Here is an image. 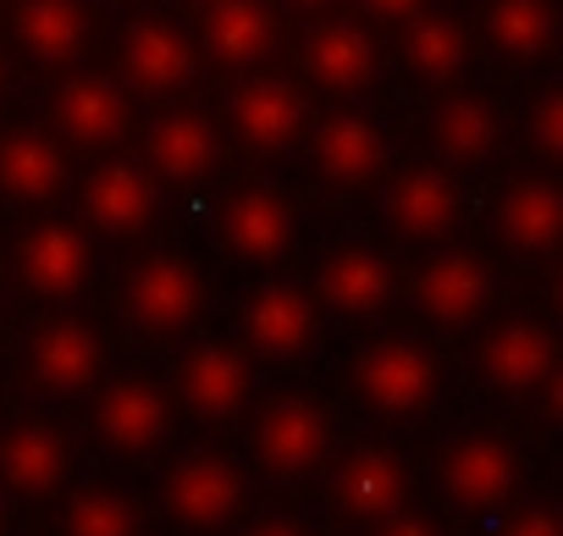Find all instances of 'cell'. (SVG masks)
Wrapping results in <instances>:
<instances>
[{"label": "cell", "instance_id": "cell-18", "mask_svg": "<svg viewBox=\"0 0 563 536\" xmlns=\"http://www.w3.org/2000/svg\"><path fill=\"white\" fill-rule=\"evenodd\" d=\"M183 398L199 415H210V420L243 409V398H249V365H243V354H232V349H199L183 365Z\"/></svg>", "mask_w": 563, "mask_h": 536}, {"label": "cell", "instance_id": "cell-35", "mask_svg": "<svg viewBox=\"0 0 563 536\" xmlns=\"http://www.w3.org/2000/svg\"><path fill=\"white\" fill-rule=\"evenodd\" d=\"M420 7V0H365V12H376V18H409Z\"/></svg>", "mask_w": 563, "mask_h": 536}, {"label": "cell", "instance_id": "cell-9", "mask_svg": "<svg viewBox=\"0 0 563 536\" xmlns=\"http://www.w3.org/2000/svg\"><path fill=\"white\" fill-rule=\"evenodd\" d=\"M232 122H238V133L254 150H282V144H294V133L305 122V106H299V95L288 84L260 78V84H243L232 95Z\"/></svg>", "mask_w": 563, "mask_h": 536}, {"label": "cell", "instance_id": "cell-10", "mask_svg": "<svg viewBox=\"0 0 563 536\" xmlns=\"http://www.w3.org/2000/svg\"><path fill=\"white\" fill-rule=\"evenodd\" d=\"M29 365H34V376H40L45 387H56V393H78V387H89L95 371H100V343H95L89 327H78V321H56V327H45V332L34 338Z\"/></svg>", "mask_w": 563, "mask_h": 536}, {"label": "cell", "instance_id": "cell-31", "mask_svg": "<svg viewBox=\"0 0 563 536\" xmlns=\"http://www.w3.org/2000/svg\"><path fill=\"white\" fill-rule=\"evenodd\" d=\"M437 144L448 161H481L497 144V117L481 100H448L437 111Z\"/></svg>", "mask_w": 563, "mask_h": 536}, {"label": "cell", "instance_id": "cell-4", "mask_svg": "<svg viewBox=\"0 0 563 536\" xmlns=\"http://www.w3.org/2000/svg\"><path fill=\"white\" fill-rule=\"evenodd\" d=\"M166 503H172L177 519L210 530V525H227V519L238 514L243 481H238V470L221 464V459H188V464H177V475H172V486H166Z\"/></svg>", "mask_w": 563, "mask_h": 536}, {"label": "cell", "instance_id": "cell-11", "mask_svg": "<svg viewBox=\"0 0 563 536\" xmlns=\"http://www.w3.org/2000/svg\"><path fill=\"white\" fill-rule=\"evenodd\" d=\"M56 122L78 144H111L128 128V106H122L117 84H106V78H73L56 95Z\"/></svg>", "mask_w": 563, "mask_h": 536}, {"label": "cell", "instance_id": "cell-22", "mask_svg": "<svg viewBox=\"0 0 563 536\" xmlns=\"http://www.w3.org/2000/svg\"><path fill=\"white\" fill-rule=\"evenodd\" d=\"M453 216H459V194L442 172L420 166V172H404L393 183V221L409 238H437V232L453 227Z\"/></svg>", "mask_w": 563, "mask_h": 536}, {"label": "cell", "instance_id": "cell-28", "mask_svg": "<svg viewBox=\"0 0 563 536\" xmlns=\"http://www.w3.org/2000/svg\"><path fill=\"white\" fill-rule=\"evenodd\" d=\"M404 56H409V67H415L420 78L448 84V78L464 73L470 45H464V29H459L453 18H415L409 34H404Z\"/></svg>", "mask_w": 563, "mask_h": 536}, {"label": "cell", "instance_id": "cell-1", "mask_svg": "<svg viewBox=\"0 0 563 536\" xmlns=\"http://www.w3.org/2000/svg\"><path fill=\"white\" fill-rule=\"evenodd\" d=\"M431 387H437V365H431V354L415 349V343H382V349H371L365 365H360V393H365L376 409H387V415L420 409V404L431 398Z\"/></svg>", "mask_w": 563, "mask_h": 536}, {"label": "cell", "instance_id": "cell-16", "mask_svg": "<svg viewBox=\"0 0 563 536\" xmlns=\"http://www.w3.org/2000/svg\"><path fill=\"white\" fill-rule=\"evenodd\" d=\"M321 294L327 305L349 310V316H371L387 305L393 294V272H387V260L376 249H343L327 260V272H321Z\"/></svg>", "mask_w": 563, "mask_h": 536}, {"label": "cell", "instance_id": "cell-12", "mask_svg": "<svg viewBox=\"0 0 563 536\" xmlns=\"http://www.w3.org/2000/svg\"><path fill=\"white\" fill-rule=\"evenodd\" d=\"M514 470H519V453H514L503 437H470V442H459V448L448 453L442 481H448V492H453L459 503H492V497L508 492Z\"/></svg>", "mask_w": 563, "mask_h": 536}, {"label": "cell", "instance_id": "cell-20", "mask_svg": "<svg viewBox=\"0 0 563 536\" xmlns=\"http://www.w3.org/2000/svg\"><path fill=\"white\" fill-rule=\"evenodd\" d=\"M310 73H316L327 89L354 95V89H365V84L376 78V45H371L354 23H327V29H316V40H310Z\"/></svg>", "mask_w": 563, "mask_h": 536}, {"label": "cell", "instance_id": "cell-33", "mask_svg": "<svg viewBox=\"0 0 563 536\" xmlns=\"http://www.w3.org/2000/svg\"><path fill=\"white\" fill-rule=\"evenodd\" d=\"M530 133H536V150H541L547 161H558V155H563V95H558V89H552V95H541Z\"/></svg>", "mask_w": 563, "mask_h": 536}, {"label": "cell", "instance_id": "cell-6", "mask_svg": "<svg viewBox=\"0 0 563 536\" xmlns=\"http://www.w3.org/2000/svg\"><path fill=\"white\" fill-rule=\"evenodd\" d=\"M260 453L271 470L282 475H299L310 470L321 453H327V415L310 404V398H282L265 426H260Z\"/></svg>", "mask_w": 563, "mask_h": 536}, {"label": "cell", "instance_id": "cell-34", "mask_svg": "<svg viewBox=\"0 0 563 536\" xmlns=\"http://www.w3.org/2000/svg\"><path fill=\"white\" fill-rule=\"evenodd\" d=\"M503 536H558V519H552V508H525Z\"/></svg>", "mask_w": 563, "mask_h": 536}, {"label": "cell", "instance_id": "cell-2", "mask_svg": "<svg viewBox=\"0 0 563 536\" xmlns=\"http://www.w3.org/2000/svg\"><path fill=\"white\" fill-rule=\"evenodd\" d=\"M128 305H133V316L144 327L172 332V327H183L199 310V272L188 260H177V254H161V260L139 265V277L128 288Z\"/></svg>", "mask_w": 563, "mask_h": 536}, {"label": "cell", "instance_id": "cell-27", "mask_svg": "<svg viewBox=\"0 0 563 536\" xmlns=\"http://www.w3.org/2000/svg\"><path fill=\"white\" fill-rule=\"evenodd\" d=\"M558 221H563V205L552 183H519L503 199V238L519 254H547L558 243Z\"/></svg>", "mask_w": 563, "mask_h": 536}, {"label": "cell", "instance_id": "cell-23", "mask_svg": "<svg viewBox=\"0 0 563 536\" xmlns=\"http://www.w3.org/2000/svg\"><path fill=\"white\" fill-rule=\"evenodd\" d=\"M100 431H106L111 448L139 453V448H150L166 431V398L155 387H144V382H122L100 404Z\"/></svg>", "mask_w": 563, "mask_h": 536}, {"label": "cell", "instance_id": "cell-38", "mask_svg": "<svg viewBox=\"0 0 563 536\" xmlns=\"http://www.w3.org/2000/svg\"><path fill=\"white\" fill-rule=\"evenodd\" d=\"M299 7H327V0H299Z\"/></svg>", "mask_w": 563, "mask_h": 536}, {"label": "cell", "instance_id": "cell-19", "mask_svg": "<svg viewBox=\"0 0 563 536\" xmlns=\"http://www.w3.org/2000/svg\"><path fill=\"white\" fill-rule=\"evenodd\" d=\"M89 34V18L78 0H23L18 7V40L34 62H67L78 56Z\"/></svg>", "mask_w": 563, "mask_h": 536}, {"label": "cell", "instance_id": "cell-39", "mask_svg": "<svg viewBox=\"0 0 563 536\" xmlns=\"http://www.w3.org/2000/svg\"><path fill=\"white\" fill-rule=\"evenodd\" d=\"M0 84H7V73H0Z\"/></svg>", "mask_w": 563, "mask_h": 536}, {"label": "cell", "instance_id": "cell-15", "mask_svg": "<svg viewBox=\"0 0 563 536\" xmlns=\"http://www.w3.org/2000/svg\"><path fill=\"white\" fill-rule=\"evenodd\" d=\"M271 12L260 0H210V18H205V45L216 62L227 67H249L271 51Z\"/></svg>", "mask_w": 563, "mask_h": 536}, {"label": "cell", "instance_id": "cell-7", "mask_svg": "<svg viewBox=\"0 0 563 536\" xmlns=\"http://www.w3.org/2000/svg\"><path fill=\"white\" fill-rule=\"evenodd\" d=\"M243 332H249V343L260 354L288 360V354H299L310 343L316 316H310V305H305L299 288H260L249 299V310H243Z\"/></svg>", "mask_w": 563, "mask_h": 536}, {"label": "cell", "instance_id": "cell-21", "mask_svg": "<svg viewBox=\"0 0 563 536\" xmlns=\"http://www.w3.org/2000/svg\"><path fill=\"white\" fill-rule=\"evenodd\" d=\"M150 205H155L150 177H144L139 166H128V161L100 166L95 183H89V216H95V227H106V232H139V227L150 221Z\"/></svg>", "mask_w": 563, "mask_h": 536}, {"label": "cell", "instance_id": "cell-30", "mask_svg": "<svg viewBox=\"0 0 563 536\" xmlns=\"http://www.w3.org/2000/svg\"><path fill=\"white\" fill-rule=\"evenodd\" d=\"M492 40L503 56H541L552 45V12H547V0H497L492 7Z\"/></svg>", "mask_w": 563, "mask_h": 536}, {"label": "cell", "instance_id": "cell-29", "mask_svg": "<svg viewBox=\"0 0 563 536\" xmlns=\"http://www.w3.org/2000/svg\"><path fill=\"white\" fill-rule=\"evenodd\" d=\"M338 497H343L349 508H360V514L393 508V503L404 497V470H398V459H387V453H376V448L354 453V459L343 464V475H338Z\"/></svg>", "mask_w": 563, "mask_h": 536}, {"label": "cell", "instance_id": "cell-17", "mask_svg": "<svg viewBox=\"0 0 563 536\" xmlns=\"http://www.w3.org/2000/svg\"><path fill=\"white\" fill-rule=\"evenodd\" d=\"M216 155H221L216 128L199 122V117H188V111L161 117V122L150 128V166H155L161 177H172V183H194L199 172H210Z\"/></svg>", "mask_w": 563, "mask_h": 536}, {"label": "cell", "instance_id": "cell-3", "mask_svg": "<svg viewBox=\"0 0 563 536\" xmlns=\"http://www.w3.org/2000/svg\"><path fill=\"white\" fill-rule=\"evenodd\" d=\"M23 277H29V288L45 294V299L78 294L84 277H89V243H84V232H78V227H62V221L34 227V232L23 238Z\"/></svg>", "mask_w": 563, "mask_h": 536}, {"label": "cell", "instance_id": "cell-5", "mask_svg": "<svg viewBox=\"0 0 563 536\" xmlns=\"http://www.w3.org/2000/svg\"><path fill=\"white\" fill-rule=\"evenodd\" d=\"M122 62H128V78H133L139 89H150V95H172V89H183V84L194 78V51H188V40H183L177 29L155 23V18H144V23L128 29Z\"/></svg>", "mask_w": 563, "mask_h": 536}, {"label": "cell", "instance_id": "cell-8", "mask_svg": "<svg viewBox=\"0 0 563 536\" xmlns=\"http://www.w3.org/2000/svg\"><path fill=\"white\" fill-rule=\"evenodd\" d=\"M486 299H492V277L470 254H442V260L426 265V277H420V305H426L431 321H448V327L470 321V316L486 310Z\"/></svg>", "mask_w": 563, "mask_h": 536}, {"label": "cell", "instance_id": "cell-37", "mask_svg": "<svg viewBox=\"0 0 563 536\" xmlns=\"http://www.w3.org/2000/svg\"><path fill=\"white\" fill-rule=\"evenodd\" d=\"M382 536H437V530L420 519H393V525H382Z\"/></svg>", "mask_w": 563, "mask_h": 536}, {"label": "cell", "instance_id": "cell-26", "mask_svg": "<svg viewBox=\"0 0 563 536\" xmlns=\"http://www.w3.org/2000/svg\"><path fill=\"white\" fill-rule=\"evenodd\" d=\"M67 166H62V150L40 133H12L0 144V188L18 194V199H51L62 188Z\"/></svg>", "mask_w": 563, "mask_h": 536}, {"label": "cell", "instance_id": "cell-13", "mask_svg": "<svg viewBox=\"0 0 563 536\" xmlns=\"http://www.w3.org/2000/svg\"><path fill=\"white\" fill-rule=\"evenodd\" d=\"M227 243L243 260H276V254H288V243H294V210L282 205L276 194H265V188L238 194L227 205Z\"/></svg>", "mask_w": 563, "mask_h": 536}, {"label": "cell", "instance_id": "cell-36", "mask_svg": "<svg viewBox=\"0 0 563 536\" xmlns=\"http://www.w3.org/2000/svg\"><path fill=\"white\" fill-rule=\"evenodd\" d=\"M249 536H310V530H299L294 519H265V525H254Z\"/></svg>", "mask_w": 563, "mask_h": 536}, {"label": "cell", "instance_id": "cell-25", "mask_svg": "<svg viewBox=\"0 0 563 536\" xmlns=\"http://www.w3.org/2000/svg\"><path fill=\"white\" fill-rule=\"evenodd\" d=\"M486 376L508 393H530L536 382L552 376V343L541 327H503L486 343Z\"/></svg>", "mask_w": 563, "mask_h": 536}, {"label": "cell", "instance_id": "cell-24", "mask_svg": "<svg viewBox=\"0 0 563 536\" xmlns=\"http://www.w3.org/2000/svg\"><path fill=\"white\" fill-rule=\"evenodd\" d=\"M0 470L18 492H56V481L67 475V442L51 426H18L0 448Z\"/></svg>", "mask_w": 563, "mask_h": 536}, {"label": "cell", "instance_id": "cell-32", "mask_svg": "<svg viewBox=\"0 0 563 536\" xmlns=\"http://www.w3.org/2000/svg\"><path fill=\"white\" fill-rule=\"evenodd\" d=\"M133 530H139V514L117 492H84L67 508V536H133Z\"/></svg>", "mask_w": 563, "mask_h": 536}, {"label": "cell", "instance_id": "cell-14", "mask_svg": "<svg viewBox=\"0 0 563 536\" xmlns=\"http://www.w3.org/2000/svg\"><path fill=\"white\" fill-rule=\"evenodd\" d=\"M316 161H321V172L332 183H371L382 172V161H387V139L365 117H338V122L321 128Z\"/></svg>", "mask_w": 563, "mask_h": 536}]
</instances>
